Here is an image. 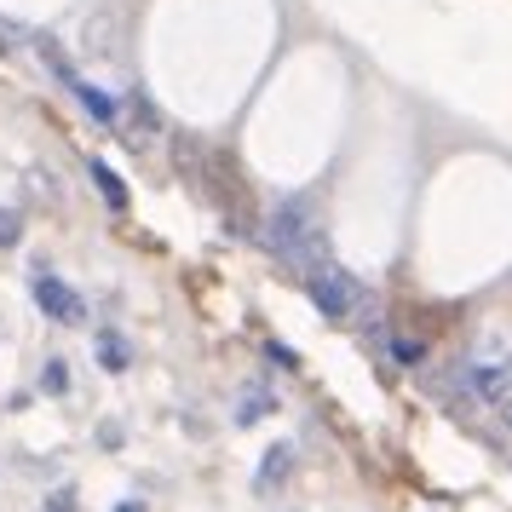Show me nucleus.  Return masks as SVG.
Here are the masks:
<instances>
[{
  "instance_id": "obj_1",
  "label": "nucleus",
  "mask_w": 512,
  "mask_h": 512,
  "mask_svg": "<svg viewBox=\"0 0 512 512\" xmlns=\"http://www.w3.org/2000/svg\"><path fill=\"white\" fill-rule=\"evenodd\" d=\"M265 248L288 265V271H305V265H317L328 254V236L317 225V208H311V196H282L277 208L265 213Z\"/></svg>"
},
{
  "instance_id": "obj_2",
  "label": "nucleus",
  "mask_w": 512,
  "mask_h": 512,
  "mask_svg": "<svg viewBox=\"0 0 512 512\" xmlns=\"http://www.w3.org/2000/svg\"><path fill=\"white\" fill-rule=\"evenodd\" d=\"M300 282H305V294H311V305L323 311L328 323H351L363 305H369V294H363V282L351 277L346 265H334V259H317V265H305L300 271Z\"/></svg>"
},
{
  "instance_id": "obj_3",
  "label": "nucleus",
  "mask_w": 512,
  "mask_h": 512,
  "mask_svg": "<svg viewBox=\"0 0 512 512\" xmlns=\"http://www.w3.org/2000/svg\"><path fill=\"white\" fill-rule=\"evenodd\" d=\"M29 294H35V305H41V317H47V323H58V328H81V323H87V300H81L58 271H47V265H35V271H29Z\"/></svg>"
},
{
  "instance_id": "obj_4",
  "label": "nucleus",
  "mask_w": 512,
  "mask_h": 512,
  "mask_svg": "<svg viewBox=\"0 0 512 512\" xmlns=\"http://www.w3.org/2000/svg\"><path fill=\"white\" fill-rule=\"evenodd\" d=\"M512 386V363H461V392H455V403H501Z\"/></svg>"
},
{
  "instance_id": "obj_5",
  "label": "nucleus",
  "mask_w": 512,
  "mask_h": 512,
  "mask_svg": "<svg viewBox=\"0 0 512 512\" xmlns=\"http://www.w3.org/2000/svg\"><path fill=\"white\" fill-rule=\"evenodd\" d=\"M294 466H300L294 443H271V449H265V461H259V472H254V495H282L288 478H294Z\"/></svg>"
},
{
  "instance_id": "obj_6",
  "label": "nucleus",
  "mask_w": 512,
  "mask_h": 512,
  "mask_svg": "<svg viewBox=\"0 0 512 512\" xmlns=\"http://www.w3.org/2000/svg\"><path fill=\"white\" fill-rule=\"evenodd\" d=\"M93 357H98V369H104V374H127V369H133V340H127L116 323H104L93 334Z\"/></svg>"
},
{
  "instance_id": "obj_7",
  "label": "nucleus",
  "mask_w": 512,
  "mask_h": 512,
  "mask_svg": "<svg viewBox=\"0 0 512 512\" xmlns=\"http://www.w3.org/2000/svg\"><path fill=\"white\" fill-rule=\"evenodd\" d=\"M70 98L75 104H81V110H87V116L98 121V127H121V104L110 93H98L93 81H87V75H75L70 81Z\"/></svg>"
},
{
  "instance_id": "obj_8",
  "label": "nucleus",
  "mask_w": 512,
  "mask_h": 512,
  "mask_svg": "<svg viewBox=\"0 0 512 512\" xmlns=\"http://www.w3.org/2000/svg\"><path fill=\"white\" fill-rule=\"evenodd\" d=\"M87 173H93V190L104 196V208H110V213H127V202H133V196H127V185H121L116 167L93 156V162H87Z\"/></svg>"
},
{
  "instance_id": "obj_9",
  "label": "nucleus",
  "mask_w": 512,
  "mask_h": 512,
  "mask_svg": "<svg viewBox=\"0 0 512 512\" xmlns=\"http://www.w3.org/2000/svg\"><path fill=\"white\" fill-rule=\"evenodd\" d=\"M29 47L41 52V64H47V70H52V81H58V87H70L75 75H81V70H75V64H70V52L58 47V35H29Z\"/></svg>"
},
{
  "instance_id": "obj_10",
  "label": "nucleus",
  "mask_w": 512,
  "mask_h": 512,
  "mask_svg": "<svg viewBox=\"0 0 512 512\" xmlns=\"http://www.w3.org/2000/svg\"><path fill=\"white\" fill-rule=\"evenodd\" d=\"M271 409H277V397H271V386H248V392L236 397V426H259V420L271 415Z\"/></svg>"
},
{
  "instance_id": "obj_11",
  "label": "nucleus",
  "mask_w": 512,
  "mask_h": 512,
  "mask_svg": "<svg viewBox=\"0 0 512 512\" xmlns=\"http://www.w3.org/2000/svg\"><path fill=\"white\" fill-rule=\"evenodd\" d=\"M386 351H392L403 369H420V363H432V351H426V340H409V334H386Z\"/></svg>"
},
{
  "instance_id": "obj_12",
  "label": "nucleus",
  "mask_w": 512,
  "mask_h": 512,
  "mask_svg": "<svg viewBox=\"0 0 512 512\" xmlns=\"http://www.w3.org/2000/svg\"><path fill=\"white\" fill-rule=\"evenodd\" d=\"M41 392L47 397L70 392V363H64V357H47V363H41Z\"/></svg>"
},
{
  "instance_id": "obj_13",
  "label": "nucleus",
  "mask_w": 512,
  "mask_h": 512,
  "mask_svg": "<svg viewBox=\"0 0 512 512\" xmlns=\"http://www.w3.org/2000/svg\"><path fill=\"white\" fill-rule=\"evenodd\" d=\"M259 351H265V363H271V369H282V374H294V369H300V351H294V346H282V340H265Z\"/></svg>"
},
{
  "instance_id": "obj_14",
  "label": "nucleus",
  "mask_w": 512,
  "mask_h": 512,
  "mask_svg": "<svg viewBox=\"0 0 512 512\" xmlns=\"http://www.w3.org/2000/svg\"><path fill=\"white\" fill-rule=\"evenodd\" d=\"M18 242H24V213L0 208V248H18Z\"/></svg>"
},
{
  "instance_id": "obj_15",
  "label": "nucleus",
  "mask_w": 512,
  "mask_h": 512,
  "mask_svg": "<svg viewBox=\"0 0 512 512\" xmlns=\"http://www.w3.org/2000/svg\"><path fill=\"white\" fill-rule=\"evenodd\" d=\"M29 41V29L24 24H12V18H0V58H6V52H18Z\"/></svg>"
},
{
  "instance_id": "obj_16",
  "label": "nucleus",
  "mask_w": 512,
  "mask_h": 512,
  "mask_svg": "<svg viewBox=\"0 0 512 512\" xmlns=\"http://www.w3.org/2000/svg\"><path fill=\"white\" fill-rule=\"evenodd\" d=\"M41 512H75V484H58L47 495V507H41Z\"/></svg>"
},
{
  "instance_id": "obj_17",
  "label": "nucleus",
  "mask_w": 512,
  "mask_h": 512,
  "mask_svg": "<svg viewBox=\"0 0 512 512\" xmlns=\"http://www.w3.org/2000/svg\"><path fill=\"white\" fill-rule=\"evenodd\" d=\"M116 512H150V507H144V501H121Z\"/></svg>"
}]
</instances>
